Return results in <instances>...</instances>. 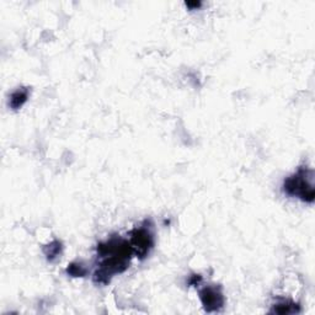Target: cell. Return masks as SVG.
<instances>
[{
  "mask_svg": "<svg viewBox=\"0 0 315 315\" xmlns=\"http://www.w3.org/2000/svg\"><path fill=\"white\" fill-rule=\"evenodd\" d=\"M96 253L97 266L93 281L97 284L110 283L113 276L126 271L133 255L130 241L119 235H112L107 240L99 242Z\"/></svg>",
  "mask_w": 315,
  "mask_h": 315,
  "instance_id": "obj_1",
  "label": "cell"
},
{
  "mask_svg": "<svg viewBox=\"0 0 315 315\" xmlns=\"http://www.w3.org/2000/svg\"><path fill=\"white\" fill-rule=\"evenodd\" d=\"M283 192L289 197H298L303 202L313 203L315 199L313 170L300 166L297 172L284 180Z\"/></svg>",
  "mask_w": 315,
  "mask_h": 315,
  "instance_id": "obj_2",
  "label": "cell"
},
{
  "mask_svg": "<svg viewBox=\"0 0 315 315\" xmlns=\"http://www.w3.org/2000/svg\"><path fill=\"white\" fill-rule=\"evenodd\" d=\"M146 221L139 227L130 233V245L133 250V255H136L139 260H144L152 249L154 247V233H153V224L148 225Z\"/></svg>",
  "mask_w": 315,
  "mask_h": 315,
  "instance_id": "obj_3",
  "label": "cell"
},
{
  "mask_svg": "<svg viewBox=\"0 0 315 315\" xmlns=\"http://www.w3.org/2000/svg\"><path fill=\"white\" fill-rule=\"evenodd\" d=\"M200 299L207 313L219 311L224 306V295L221 286H206L200 289Z\"/></svg>",
  "mask_w": 315,
  "mask_h": 315,
  "instance_id": "obj_4",
  "label": "cell"
},
{
  "mask_svg": "<svg viewBox=\"0 0 315 315\" xmlns=\"http://www.w3.org/2000/svg\"><path fill=\"white\" fill-rule=\"evenodd\" d=\"M30 95L29 88H19L18 90L14 91L10 96V107L14 110H19L22 107V105L27 101Z\"/></svg>",
  "mask_w": 315,
  "mask_h": 315,
  "instance_id": "obj_5",
  "label": "cell"
},
{
  "mask_svg": "<svg viewBox=\"0 0 315 315\" xmlns=\"http://www.w3.org/2000/svg\"><path fill=\"white\" fill-rule=\"evenodd\" d=\"M300 308L299 305L295 304V303L291 302V300H284V302L278 303V304L273 305L271 313H277V314H294L299 313Z\"/></svg>",
  "mask_w": 315,
  "mask_h": 315,
  "instance_id": "obj_6",
  "label": "cell"
},
{
  "mask_svg": "<svg viewBox=\"0 0 315 315\" xmlns=\"http://www.w3.org/2000/svg\"><path fill=\"white\" fill-rule=\"evenodd\" d=\"M62 250H63L62 242L54 240V241H52L51 244L47 245V246H44L43 253H44V255H46L47 260L54 261L55 259L59 258L60 254H62Z\"/></svg>",
  "mask_w": 315,
  "mask_h": 315,
  "instance_id": "obj_7",
  "label": "cell"
},
{
  "mask_svg": "<svg viewBox=\"0 0 315 315\" xmlns=\"http://www.w3.org/2000/svg\"><path fill=\"white\" fill-rule=\"evenodd\" d=\"M88 272L89 270L82 263H73L69 265L68 269H67V273L73 276V277H85Z\"/></svg>",
  "mask_w": 315,
  "mask_h": 315,
  "instance_id": "obj_8",
  "label": "cell"
},
{
  "mask_svg": "<svg viewBox=\"0 0 315 315\" xmlns=\"http://www.w3.org/2000/svg\"><path fill=\"white\" fill-rule=\"evenodd\" d=\"M201 281H202V276L194 275V276H191V278L188 280V284L190 286H199V284L201 283Z\"/></svg>",
  "mask_w": 315,
  "mask_h": 315,
  "instance_id": "obj_9",
  "label": "cell"
}]
</instances>
